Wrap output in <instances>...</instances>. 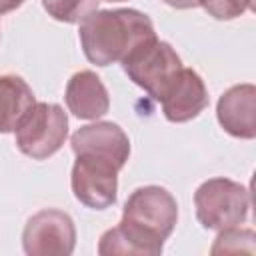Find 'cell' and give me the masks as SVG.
<instances>
[{"label":"cell","mask_w":256,"mask_h":256,"mask_svg":"<svg viewBox=\"0 0 256 256\" xmlns=\"http://www.w3.org/2000/svg\"><path fill=\"white\" fill-rule=\"evenodd\" d=\"M18 150L32 160L54 156L66 142L68 116L54 102H36L14 130Z\"/></svg>","instance_id":"6"},{"label":"cell","mask_w":256,"mask_h":256,"mask_svg":"<svg viewBox=\"0 0 256 256\" xmlns=\"http://www.w3.org/2000/svg\"><path fill=\"white\" fill-rule=\"evenodd\" d=\"M64 100L68 110L80 120H98L110 110V94L92 70H80L70 76Z\"/></svg>","instance_id":"10"},{"label":"cell","mask_w":256,"mask_h":256,"mask_svg":"<svg viewBox=\"0 0 256 256\" xmlns=\"http://www.w3.org/2000/svg\"><path fill=\"white\" fill-rule=\"evenodd\" d=\"M36 104L28 82L16 74L0 76V134L14 132Z\"/></svg>","instance_id":"11"},{"label":"cell","mask_w":256,"mask_h":256,"mask_svg":"<svg viewBox=\"0 0 256 256\" xmlns=\"http://www.w3.org/2000/svg\"><path fill=\"white\" fill-rule=\"evenodd\" d=\"M178 220L176 198L162 186H140L124 202L122 220L98 242V254L158 256Z\"/></svg>","instance_id":"2"},{"label":"cell","mask_w":256,"mask_h":256,"mask_svg":"<svg viewBox=\"0 0 256 256\" xmlns=\"http://www.w3.org/2000/svg\"><path fill=\"white\" fill-rule=\"evenodd\" d=\"M250 238H254V232H252L250 228L234 226V228L220 230L210 252H212V254H220V252H240V250L254 252V248L242 244V240H250Z\"/></svg>","instance_id":"13"},{"label":"cell","mask_w":256,"mask_h":256,"mask_svg":"<svg viewBox=\"0 0 256 256\" xmlns=\"http://www.w3.org/2000/svg\"><path fill=\"white\" fill-rule=\"evenodd\" d=\"M100 0H42L44 10L58 22L80 24L90 12L98 10Z\"/></svg>","instance_id":"12"},{"label":"cell","mask_w":256,"mask_h":256,"mask_svg":"<svg viewBox=\"0 0 256 256\" xmlns=\"http://www.w3.org/2000/svg\"><path fill=\"white\" fill-rule=\"evenodd\" d=\"M76 162L70 174L74 198L92 210L116 204L118 172L130 158V138L116 122H94L80 126L72 138Z\"/></svg>","instance_id":"1"},{"label":"cell","mask_w":256,"mask_h":256,"mask_svg":"<svg viewBox=\"0 0 256 256\" xmlns=\"http://www.w3.org/2000/svg\"><path fill=\"white\" fill-rule=\"evenodd\" d=\"M22 4H24V0H0V16L12 12L16 8H20Z\"/></svg>","instance_id":"16"},{"label":"cell","mask_w":256,"mask_h":256,"mask_svg":"<svg viewBox=\"0 0 256 256\" xmlns=\"http://www.w3.org/2000/svg\"><path fill=\"white\" fill-rule=\"evenodd\" d=\"M108 2H124V0H108Z\"/></svg>","instance_id":"17"},{"label":"cell","mask_w":256,"mask_h":256,"mask_svg":"<svg viewBox=\"0 0 256 256\" xmlns=\"http://www.w3.org/2000/svg\"><path fill=\"white\" fill-rule=\"evenodd\" d=\"M122 70L150 98L160 102L182 70V60L168 42L152 38L122 60Z\"/></svg>","instance_id":"5"},{"label":"cell","mask_w":256,"mask_h":256,"mask_svg":"<svg viewBox=\"0 0 256 256\" xmlns=\"http://www.w3.org/2000/svg\"><path fill=\"white\" fill-rule=\"evenodd\" d=\"M164 4L176 8V10H190V8H198L200 0H162Z\"/></svg>","instance_id":"15"},{"label":"cell","mask_w":256,"mask_h":256,"mask_svg":"<svg viewBox=\"0 0 256 256\" xmlns=\"http://www.w3.org/2000/svg\"><path fill=\"white\" fill-rule=\"evenodd\" d=\"M160 104L166 120L170 122L182 124L196 118L208 106V90L202 76L196 70L182 66Z\"/></svg>","instance_id":"9"},{"label":"cell","mask_w":256,"mask_h":256,"mask_svg":"<svg viewBox=\"0 0 256 256\" xmlns=\"http://www.w3.org/2000/svg\"><path fill=\"white\" fill-rule=\"evenodd\" d=\"M74 246L76 226L66 212L44 208L28 218L22 232V248L28 256H68Z\"/></svg>","instance_id":"7"},{"label":"cell","mask_w":256,"mask_h":256,"mask_svg":"<svg viewBox=\"0 0 256 256\" xmlns=\"http://www.w3.org/2000/svg\"><path fill=\"white\" fill-rule=\"evenodd\" d=\"M196 218L206 230H226L246 222L250 192L244 184L224 176L208 178L194 192Z\"/></svg>","instance_id":"4"},{"label":"cell","mask_w":256,"mask_h":256,"mask_svg":"<svg viewBox=\"0 0 256 256\" xmlns=\"http://www.w3.org/2000/svg\"><path fill=\"white\" fill-rule=\"evenodd\" d=\"M200 6L216 20H234L252 10V0H200Z\"/></svg>","instance_id":"14"},{"label":"cell","mask_w":256,"mask_h":256,"mask_svg":"<svg viewBox=\"0 0 256 256\" xmlns=\"http://www.w3.org/2000/svg\"><path fill=\"white\" fill-rule=\"evenodd\" d=\"M216 118L224 132L240 140L256 136V88L254 84H236L228 88L216 104Z\"/></svg>","instance_id":"8"},{"label":"cell","mask_w":256,"mask_h":256,"mask_svg":"<svg viewBox=\"0 0 256 256\" xmlns=\"http://www.w3.org/2000/svg\"><path fill=\"white\" fill-rule=\"evenodd\" d=\"M82 52L96 66L122 62L140 44L156 38L152 20L134 8L94 10L78 28Z\"/></svg>","instance_id":"3"}]
</instances>
